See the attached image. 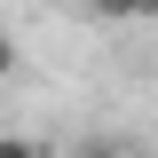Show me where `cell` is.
Wrapping results in <instances>:
<instances>
[{
  "label": "cell",
  "mask_w": 158,
  "mask_h": 158,
  "mask_svg": "<svg viewBox=\"0 0 158 158\" xmlns=\"http://www.w3.org/2000/svg\"><path fill=\"white\" fill-rule=\"evenodd\" d=\"M87 16H103V24H150L158 16V0H79Z\"/></svg>",
  "instance_id": "1"
},
{
  "label": "cell",
  "mask_w": 158,
  "mask_h": 158,
  "mask_svg": "<svg viewBox=\"0 0 158 158\" xmlns=\"http://www.w3.org/2000/svg\"><path fill=\"white\" fill-rule=\"evenodd\" d=\"M0 158H48L40 135H0Z\"/></svg>",
  "instance_id": "2"
},
{
  "label": "cell",
  "mask_w": 158,
  "mask_h": 158,
  "mask_svg": "<svg viewBox=\"0 0 158 158\" xmlns=\"http://www.w3.org/2000/svg\"><path fill=\"white\" fill-rule=\"evenodd\" d=\"M71 158H127V150H118L111 135H87V142H71Z\"/></svg>",
  "instance_id": "3"
},
{
  "label": "cell",
  "mask_w": 158,
  "mask_h": 158,
  "mask_svg": "<svg viewBox=\"0 0 158 158\" xmlns=\"http://www.w3.org/2000/svg\"><path fill=\"white\" fill-rule=\"evenodd\" d=\"M24 71V48H16V40H8V32H0V87H8V79H16Z\"/></svg>",
  "instance_id": "4"
}]
</instances>
